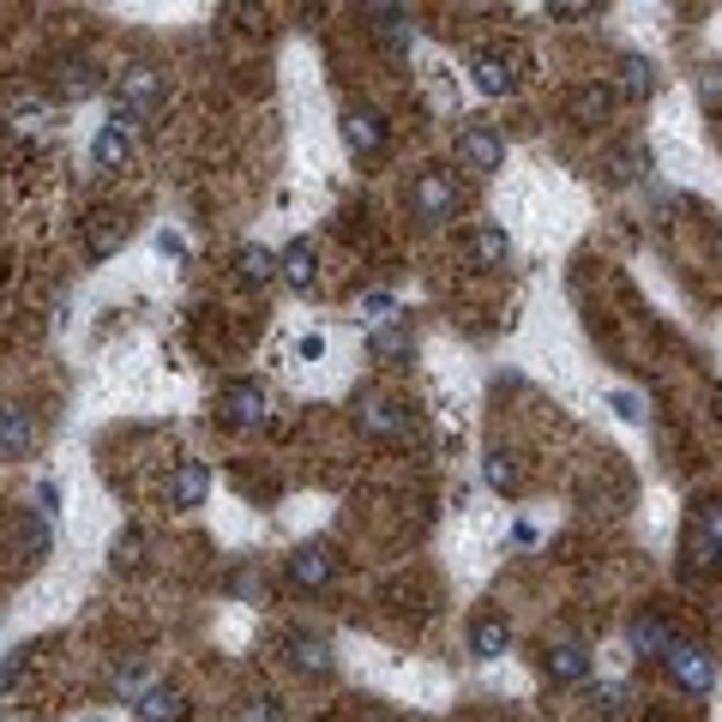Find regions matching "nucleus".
Here are the masks:
<instances>
[{"label":"nucleus","mask_w":722,"mask_h":722,"mask_svg":"<svg viewBox=\"0 0 722 722\" xmlns=\"http://www.w3.org/2000/svg\"><path fill=\"white\" fill-rule=\"evenodd\" d=\"M157 102H163V79H157V73H151V67H121V79H114V121L133 127V121H145Z\"/></svg>","instance_id":"nucleus-1"},{"label":"nucleus","mask_w":722,"mask_h":722,"mask_svg":"<svg viewBox=\"0 0 722 722\" xmlns=\"http://www.w3.org/2000/svg\"><path fill=\"white\" fill-rule=\"evenodd\" d=\"M217 416L229 422V428H260L271 416V397L260 380H229L223 392H217Z\"/></svg>","instance_id":"nucleus-2"},{"label":"nucleus","mask_w":722,"mask_h":722,"mask_svg":"<svg viewBox=\"0 0 722 722\" xmlns=\"http://www.w3.org/2000/svg\"><path fill=\"white\" fill-rule=\"evenodd\" d=\"M451 151H458V169H470V175H494L500 163H506V139H500L488 121H470Z\"/></svg>","instance_id":"nucleus-3"},{"label":"nucleus","mask_w":722,"mask_h":722,"mask_svg":"<svg viewBox=\"0 0 722 722\" xmlns=\"http://www.w3.org/2000/svg\"><path fill=\"white\" fill-rule=\"evenodd\" d=\"M409 205H416V217H428V223H446V217L458 211V180L446 169H422L409 180Z\"/></svg>","instance_id":"nucleus-4"},{"label":"nucleus","mask_w":722,"mask_h":722,"mask_svg":"<svg viewBox=\"0 0 722 722\" xmlns=\"http://www.w3.org/2000/svg\"><path fill=\"white\" fill-rule=\"evenodd\" d=\"M663 663H668V675H675L687 692H711V680H716V663L699 650V644L675 638V644H668V656H663Z\"/></svg>","instance_id":"nucleus-5"},{"label":"nucleus","mask_w":722,"mask_h":722,"mask_svg":"<svg viewBox=\"0 0 722 722\" xmlns=\"http://www.w3.org/2000/svg\"><path fill=\"white\" fill-rule=\"evenodd\" d=\"M343 145L361 151V157H373V151L385 145V114H380V109H368V102L343 109Z\"/></svg>","instance_id":"nucleus-6"},{"label":"nucleus","mask_w":722,"mask_h":722,"mask_svg":"<svg viewBox=\"0 0 722 722\" xmlns=\"http://www.w3.org/2000/svg\"><path fill=\"white\" fill-rule=\"evenodd\" d=\"M687 560H692V566H716V560H722V506H704L699 518H692Z\"/></svg>","instance_id":"nucleus-7"},{"label":"nucleus","mask_w":722,"mask_h":722,"mask_svg":"<svg viewBox=\"0 0 722 722\" xmlns=\"http://www.w3.org/2000/svg\"><path fill=\"white\" fill-rule=\"evenodd\" d=\"M97 90H102V67H97V61H61V67H55V97L85 102V97H97Z\"/></svg>","instance_id":"nucleus-8"},{"label":"nucleus","mask_w":722,"mask_h":722,"mask_svg":"<svg viewBox=\"0 0 722 722\" xmlns=\"http://www.w3.org/2000/svg\"><path fill=\"white\" fill-rule=\"evenodd\" d=\"M205 488H211V470H205V458H180L175 475H169V506H180V512L199 506Z\"/></svg>","instance_id":"nucleus-9"},{"label":"nucleus","mask_w":722,"mask_h":722,"mask_svg":"<svg viewBox=\"0 0 722 722\" xmlns=\"http://www.w3.org/2000/svg\"><path fill=\"white\" fill-rule=\"evenodd\" d=\"M121 241H127V217L121 211H97L85 223V260H109Z\"/></svg>","instance_id":"nucleus-10"},{"label":"nucleus","mask_w":722,"mask_h":722,"mask_svg":"<svg viewBox=\"0 0 722 722\" xmlns=\"http://www.w3.org/2000/svg\"><path fill=\"white\" fill-rule=\"evenodd\" d=\"M277 277L289 283V289H314V277H319V253H314V241H289V248L277 253Z\"/></svg>","instance_id":"nucleus-11"},{"label":"nucleus","mask_w":722,"mask_h":722,"mask_svg":"<svg viewBox=\"0 0 722 722\" xmlns=\"http://www.w3.org/2000/svg\"><path fill=\"white\" fill-rule=\"evenodd\" d=\"M133 716L139 722H187V699L175 687H145L133 699Z\"/></svg>","instance_id":"nucleus-12"},{"label":"nucleus","mask_w":722,"mask_h":722,"mask_svg":"<svg viewBox=\"0 0 722 722\" xmlns=\"http://www.w3.org/2000/svg\"><path fill=\"white\" fill-rule=\"evenodd\" d=\"M361 428L368 434H380V440H397V434H409V416L392 404V397H361Z\"/></svg>","instance_id":"nucleus-13"},{"label":"nucleus","mask_w":722,"mask_h":722,"mask_svg":"<svg viewBox=\"0 0 722 722\" xmlns=\"http://www.w3.org/2000/svg\"><path fill=\"white\" fill-rule=\"evenodd\" d=\"M361 19L373 24V36H380L385 48H409V43H416V24H409L404 7H368Z\"/></svg>","instance_id":"nucleus-14"},{"label":"nucleus","mask_w":722,"mask_h":722,"mask_svg":"<svg viewBox=\"0 0 722 722\" xmlns=\"http://www.w3.org/2000/svg\"><path fill=\"white\" fill-rule=\"evenodd\" d=\"M31 446H36V422L19 404H7L0 409V458H24Z\"/></svg>","instance_id":"nucleus-15"},{"label":"nucleus","mask_w":722,"mask_h":722,"mask_svg":"<svg viewBox=\"0 0 722 722\" xmlns=\"http://www.w3.org/2000/svg\"><path fill=\"white\" fill-rule=\"evenodd\" d=\"M542 668H548V680H584L590 675V650L578 638H560L548 656H542Z\"/></svg>","instance_id":"nucleus-16"},{"label":"nucleus","mask_w":722,"mask_h":722,"mask_svg":"<svg viewBox=\"0 0 722 722\" xmlns=\"http://www.w3.org/2000/svg\"><path fill=\"white\" fill-rule=\"evenodd\" d=\"M289 578L302 590H326L331 584V554L326 548H295L289 554Z\"/></svg>","instance_id":"nucleus-17"},{"label":"nucleus","mask_w":722,"mask_h":722,"mask_svg":"<svg viewBox=\"0 0 722 722\" xmlns=\"http://www.w3.org/2000/svg\"><path fill=\"white\" fill-rule=\"evenodd\" d=\"M289 663L302 668V675H331V644L319 638V632H295L289 638Z\"/></svg>","instance_id":"nucleus-18"},{"label":"nucleus","mask_w":722,"mask_h":722,"mask_svg":"<svg viewBox=\"0 0 722 722\" xmlns=\"http://www.w3.org/2000/svg\"><path fill=\"white\" fill-rule=\"evenodd\" d=\"M90 157H97V169H121V163L133 157V139H127V127H121V121L102 127L97 145H90Z\"/></svg>","instance_id":"nucleus-19"},{"label":"nucleus","mask_w":722,"mask_h":722,"mask_svg":"<svg viewBox=\"0 0 722 722\" xmlns=\"http://www.w3.org/2000/svg\"><path fill=\"white\" fill-rule=\"evenodd\" d=\"M614 85H621V97L644 102V97L656 90V67H650L644 55H621V79H614Z\"/></svg>","instance_id":"nucleus-20"},{"label":"nucleus","mask_w":722,"mask_h":722,"mask_svg":"<svg viewBox=\"0 0 722 722\" xmlns=\"http://www.w3.org/2000/svg\"><path fill=\"white\" fill-rule=\"evenodd\" d=\"M470 73H475V90H482V97H506V90L518 85V79H512V67H506L500 55H475Z\"/></svg>","instance_id":"nucleus-21"},{"label":"nucleus","mask_w":722,"mask_h":722,"mask_svg":"<svg viewBox=\"0 0 722 722\" xmlns=\"http://www.w3.org/2000/svg\"><path fill=\"white\" fill-rule=\"evenodd\" d=\"M668 644H675V632H668L663 621H650V614L632 621V650L638 656H668Z\"/></svg>","instance_id":"nucleus-22"},{"label":"nucleus","mask_w":722,"mask_h":722,"mask_svg":"<svg viewBox=\"0 0 722 722\" xmlns=\"http://www.w3.org/2000/svg\"><path fill=\"white\" fill-rule=\"evenodd\" d=\"M506 638H512V626L500 621V614H482V621L470 626V650L475 656H500V650H506Z\"/></svg>","instance_id":"nucleus-23"},{"label":"nucleus","mask_w":722,"mask_h":722,"mask_svg":"<svg viewBox=\"0 0 722 722\" xmlns=\"http://www.w3.org/2000/svg\"><path fill=\"white\" fill-rule=\"evenodd\" d=\"M470 253H475V260H482V265H506V253H512L506 229H494V223L470 229Z\"/></svg>","instance_id":"nucleus-24"},{"label":"nucleus","mask_w":722,"mask_h":722,"mask_svg":"<svg viewBox=\"0 0 722 722\" xmlns=\"http://www.w3.org/2000/svg\"><path fill=\"white\" fill-rule=\"evenodd\" d=\"M566 109H572L578 127H597L602 114H609V90H602V85H584V90H572V102H566Z\"/></svg>","instance_id":"nucleus-25"},{"label":"nucleus","mask_w":722,"mask_h":722,"mask_svg":"<svg viewBox=\"0 0 722 722\" xmlns=\"http://www.w3.org/2000/svg\"><path fill=\"white\" fill-rule=\"evenodd\" d=\"M236 271H241L248 283H271V277H277V253H271V248H253V241H248V248L236 253Z\"/></svg>","instance_id":"nucleus-26"},{"label":"nucleus","mask_w":722,"mask_h":722,"mask_svg":"<svg viewBox=\"0 0 722 722\" xmlns=\"http://www.w3.org/2000/svg\"><path fill=\"white\" fill-rule=\"evenodd\" d=\"M368 355H373V361H397V355H409V331H397V326H373Z\"/></svg>","instance_id":"nucleus-27"},{"label":"nucleus","mask_w":722,"mask_h":722,"mask_svg":"<svg viewBox=\"0 0 722 722\" xmlns=\"http://www.w3.org/2000/svg\"><path fill=\"white\" fill-rule=\"evenodd\" d=\"M482 475H488V488H500V494H512V488H518V463H512L506 451H488Z\"/></svg>","instance_id":"nucleus-28"},{"label":"nucleus","mask_w":722,"mask_h":722,"mask_svg":"<svg viewBox=\"0 0 722 722\" xmlns=\"http://www.w3.org/2000/svg\"><path fill=\"white\" fill-rule=\"evenodd\" d=\"M361 314H368L373 326H385V319L397 314V295H392V289H373V295H361Z\"/></svg>","instance_id":"nucleus-29"},{"label":"nucleus","mask_w":722,"mask_h":722,"mask_svg":"<svg viewBox=\"0 0 722 722\" xmlns=\"http://www.w3.org/2000/svg\"><path fill=\"white\" fill-rule=\"evenodd\" d=\"M638 163H644L638 145H632V151H614V180H632V175H638Z\"/></svg>","instance_id":"nucleus-30"},{"label":"nucleus","mask_w":722,"mask_h":722,"mask_svg":"<svg viewBox=\"0 0 722 722\" xmlns=\"http://www.w3.org/2000/svg\"><path fill=\"white\" fill-rule=\"evenodd\" d=\"M699 97L704 102H722V67H704L699 73Z\"/></svg>","instance_id":"nucleus-31"},{"label":"nucleus","mask_w":722,"mask_h":722,"mask_svg":"<svg viewBox=\"0 0 722 722\" xmlns=\"http://www.w3.org/2000/svg\"><path fill=\"white\" fill-rule=\"evenodd\" d=\"M609 409H614L621 422H638V416H644V409H638V397H632V392H614V397H609Z\"/></svg>","instance_id":"nucleus-32"},{"label":"nucleus","mask_w":722,"mask_h":722,"mask_svg":"<svg viewBox=\"0 0 722 722\" xmlns=\"http://www.w3.org/2000/svg\"><path fill=\"white\" fill-rule=\"evenodd\" d=\"M157 253H163V260H187V241H180L175 229H163V236H157Z\"/></svg>","instance_id":"nucleus-33"},{"label":"nucleus","mask_w":722,"mask_h":722,"mask_svg":"<svg viewBox=\"0 0 722 722\" xmlns=\"http://www.w3.org/2000/svg\"><path fill=\"white\" fill-rule=\"evenodd\" d=\"M114 566H139V536H133V530L114 542Z\"/></svg>","instance_id":"nucleus-34"},{"label":"nucleus","mask_w":722,"mask_h":722,"mask_svg":"<svg viewBox=\"0 0 722 722\" xmlns=\"http://www.w3.org/2000/svg\"><path fill=\"white\" fill-rule=\"evenodd\" d=\"M241 722H277V704H271V699H253L248 711H241Z\"/></svg>","instance_id":"nucleus-35"},{"label":"nucleus","mask_w":722,"mask_h":722,"mask_svg":"<svg viewBox=\"0 0 722 722\" xmlns=\"http://www.w3.org/2000/svg\"><path fill=\"white\" fill-rule=\"evenodd\" d=\"M548 19H590L584 0H560V7H548Z\"/></svg>","instance_id":"nucleus-36"},{"label":"nucleus","mask_w":722,"mask_h":722,"mask_svg":"<svg viewBox=\"0 0 722 722\" xmlns=\"http://www.w3.org/2000/svg\"><path fill=\"white\" fill-rule=\"evenodd\" d=\"M302 355L319 361V355H326V338H319V331H314V338H302Z\"/></svg>","instance_id":"nucleus-37"}]
</instances>
